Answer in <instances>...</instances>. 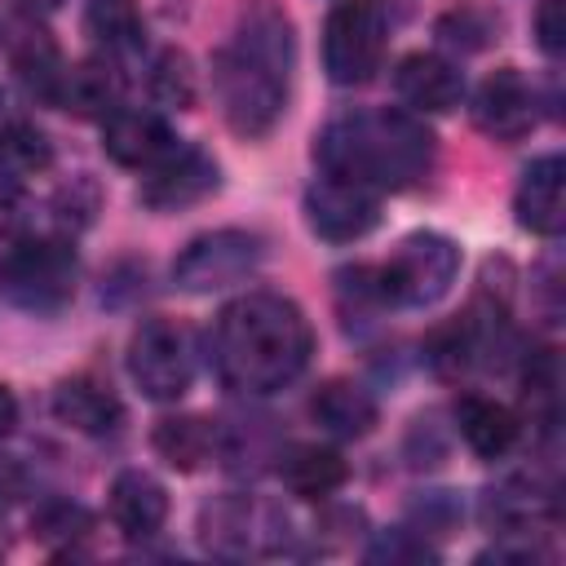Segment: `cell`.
Wrapping results in <instances>:
<instances>
[{"label":"cell","instance_id":"d6986e66","mask_svg":"<svg viewBox=\"0 0 566 566\" xmlns=\"http://www.w3.org/2000/svg\"><path fill=\"white\" fill-rule=\"evenodd\" d=\"M310 416H314V424H323L332 438H367V433L376 429V420H380V407H376V398H371L363 385L336 376V380H323V385L314 389Z\"/></svg>","mask_w":566,"mask_h":566},{"label":"cell","instance_id":"484cf974","mask_svg":"<svg viewBox=\"0 0 566 566\" xmlns=\"http://www.w3.org/2000/svg\"><path fill=\"white\" fill-rule=\"evenodd\" d=\"M53 164V146L40 128L22 124V119H0V177H31L44 172Z\"/></svg>","mask_w":566,"mask_h":566},{"label":"cell","instance_id":"ac0fdd59","mask_svg":"<svg viewBox=\"0 0 566 566\" xmlns=\"http://www.w3.org/2000/svg\"><path fill=\"white\" fill-rule=\"evenodd\" d=\"M455 429H460V438H464V447L473 455L500 460V455H509L517 447L522 420L504 402H495L486 394H464V398H455Z\"/></svg>","mask_w":566,"mask_h":566},{"label":"cell","instance_id":"277c9868","mask_svg":"<svg viewBox=\"0 0 566 566\" xmlns=\"http://www.w3.org/2000/svg\"><path fill=\"white\" fill-rule=\"evenodd\" d=\"M75 279L80 261L66 239H13L0 256V292L40 318L71 305Z\"/></svg>","mask_w":566,"mask_h":566},{"label":"cell","instance_id":"ba28073f","mask_svg":"<svg viewBox=\"0 0 566 566\" xmlns=\"http://www.w3.org/2000/svg\"><path fill=\"white\" fill-rule=\"evenodd\" d=\"M265 256V243L252 230H208L190 239L172 261V283L181 292H217L243 283Z\"/></svg>","mask_w":566,"mask_h":566},{"label":"cell","instance_id":"f1b7e54d","mask_svg":"<svg viewBox=\"0 0 566 566\" xmlns=\"http://www.w3.org/2000/svg\"><path fill=\"white\" fill-rule=\"evenodd\" d=\"M522 389H526L531 411L544 416V424H553V420H557V389H562V371H557V354H553V349L526 354Z\"/></svg>","mask_w":566,"mask_h":566},{"label":"cell","instance_id":"7a4b0ae2","mask_svg":"<svg viewBox=\"0 0 566 566\" xmlns=\"http://www.w3.org/2000/svg\"><path fill=\"white\" fill-rule=\"evenodd\" d=\"M314 358L305 310L279 292H248L221 305L212 323V367L234 394H274Z\"/></svg>","mask_w":566,"mask_h":566},{"label":"cell","instance_id":"603a6c76","mask_svg":"<svg viewBox=\"0 0 566 566\" xmlns=\"http://www.w3.org/2000/svg\"><path fill=\"white\" fill-rule=\"evenodd\" d=\"M97 522L84 504H71V500H49L35 509L31 517V535L53 553V557H80L84 544L93 539Z\"/></svg>","mask_w":566,"mask_h":566},{"label":"cell","instance_id":"e0dca14e","mask_svg":"<svg viewBox=\"0 0 566 566\" xmlns=\"http://www.w3.org/2000/svg\"><path fill=\"white\" fill-rule=\"evenodd\" d=\"M53 416L66 429L84 433V438H106V433L119 429L124 402L115 398V389L106 380H97V376H71V380H62L53 389Z\"/></svg>","mask_w":566,"mask_h":566},{"label":"cell","instance_id":"83f0119b","mask_svg":"<svg viewBox=\"0 0 566 566\" xmlns=\"http://www.w3.org/2000/svg\"><path fill=\"white\" fill-rule=\"evenodd\" d=\"M495 31H500V13H491V9L478 4V0H464V4H455L451 13L438 18V35H442L447 44L464 49V53L486 49V44L495 40Z\"/></svg>","mask_w":566,"mask_h":566},{"label":"cell","instance_id":"5bb4252c","mask_svg":"<svg viewBox=\"0 0 566 566\" xmlns=\"http://www.w3.org/2000/svg\"><path fill=\"white\" fill-rule=\"evenodd\" d=\"M172 128L155 115V111H137V106H115L102 124V150L119 164V168H137L146 172L150 164H159L172 150Z\"/></svg>","mask_w":566,"mask_h":566},{"label":"cell","instance_id":"9c48e42d","mask_svg":"<svg viewBox=\"0 0 566 566\" xmlns=\"http://www.w3.org/2000/svg\"><path fill=\"white\" fill-rule=\"evenodd\" d=\"M380 221V190L345 181V177H318L305 190V226L327 243H354L371 234Z\"/></svg>","mask_w":566,"mask_h":566},{"label":"cell","instance_id":"5b68a950","mask_svg":"<svg viewBox=\"0 0 566 566\" xmlns=\"http://www.w3.org/2000/svg\"><path fill=\"white\" fill-rule=\"evenodd\" d=\"M460 274V248L455 239L438 230H416L407 234L385 265H376V283L385 292V305L398 310H424L451 292Z\"/></svg>","mask_w":566,"mask_h":566},{"label":"cell","instance_id":"4dcf8cb0","mask_svg":"<svg viewBox=\"0 0 566 566\" xmlns=\"http://www.w3.org/2000/svg\"><path fill=\"white\" fill-rule=\"evenodd\" d=\"M367 557H376V562H398V557H433V548L424 544V539H416V531H394V535H385L380 544H371V553Z\"/></svg>","mask_w":566,"mask_h":566},{"label":"cell","instance_id":"44dd1931","mask_svg":"<svg viewBox=\"0 0 566 566\" xmlns=\"http://www.w3.org/2000/svg\"><path fill=\"white\" fill-rule=\"evenodd\" d=\"M150 447H155V455H159L164 464H172L177 473H199V469L217 455L221 433H217V424L203 420V416H164V420L155 424V433H150Z\"/></svg>","mask_w":566,"mask_h":566},{"label":"cell","instance_id":"f546056e","mask_svg":"<svg viewBox=\"0 0 566 566\" xmlns=\"http://www.w3.org/2000/svg\"><path fill=\"white\" fill-rule=\"evenodd\" d=\"M535 44L557 57L566 49V0H539L535 9Z\"/></svg>","mask_w":566,"mask_h":566},{"label":"cell","instance_id":"cb8c5ba5","mask_svg":"<svg viewBox=\"0 0 566 566\" xmlns=\"http://www.w3.org/2000/svg\"><path fill=\"white\" fill-rule=\"evenodd\" d=\"M13 71H18V80L27 84V93H31V97H40V102H49V106H53L66 62H62L57 44H53L44 31L27 27V31H22V40H13Z\"/></svg>","mask_w":566,"mask_h":566},{"label":"cell","instance_id":"2e32d148","mask_svg":"<svg viewBox=\"0 0 566 566\" xmlns=\"http://www.w3.org/2000/svg\"><path fill=\"white\" fill-rule=\"evenodd\" d=\"M106 509H111V522L119 535L128 539H150L164 522H168V491L155 473L146 469H124L115 473L111 482V495H106Z\"/></svg>","mask_w":566,"mask_h":566},{"label":"cell","instance_id":"52a82bcc","mask_svg":"<svg viewBox=\"0 0 566 566\" xmlns=\"http://www.w3.org/2000/svg\"><path fill=\"white\" fill-rule=\"evenodd\" d=\"M128 376L155 402H177L195 380V340L177 318H142L128 340Z\"/></svg>","mask_w":566,"mask_h":566},{"label":"cell","instance_id":"d590c367","mask_svg":"<svg viewBox=\"0 0 566 566\" xmlns=\"http://www.w3.org/2000/svg\"><path fill=\"white\" fill-rule=\"evenodd\" d=\"M22 4H53V0H22Z\"/></svg>","mask_w":566,"mask_h":566},{"label":"cell","instance_id":"ffe728a7","mask_svg":"<svg viewBox=\"0 0 566 566\" xmlns=\"http://www.w3.org/2000/svg\"><path fill=\"white\" fill-rule=\"evenodd\" d=\"M279 478L292 495L301 500H327L332 491L345 486L349 464L336 447H318V442H296L279 455Z\"/></svg>","mask_w":566,"mask_h":566},{"label":"cell","instance_id":"836d02e7","mask_svg":"<svg viewBox=\"0 0 566 566\" xmlns=\"http://www.w3.org/2000/svg\"><path fill=\"white\" fill-rule=\"evenodd\" d=\"M13 429H18V398H13V389L0 380V442H4Z\"/></svg>","mask_w":566,"mask_h":566},{"label":"cell","instance_id":"8992f818","mask_svg":"<svg viewBox=\"0 0 566 566\" xmlns=\"http://www.w3.org/2000/svg\"><path fill=\"white\" fill-rule=\"evenodd\" d=\"M385 9L376 0H336L323 22V71L332 84H367L385 62Z\"/></svg>","mask_w":566,"mask_h":566},{"label":"cell","instance_id":"d6a6232c","mask_svg":"<svg viewBox=\"0 0 566 566\" xmlns=\"http://www.w3.org/2000/svg\"><path fill=\"white\" fill-rule=\"evenodd\" d=\"M13 230H18V199H13V195L0 186V243H4V248L18 239Z\"/></svg>","mask_w":566,"mask_h":566},{"label":"cell","instance_id":"30bf717a","mask_svg":"<svg viewBox=\"0 0 566 566\" xmlns=\"http://www.w3.org/2000/svg\"><path fill=\"white\" fill-rule=\"evenodd\" d=\"M221 186V168L203 146H172L159 164L142 172L137 199L150 212H181L190 203H203Z\"/></svg>","mask_w":566,"mask_h":566},{"label":"cell","instance_id":"e575fe53","mask_svg":"<svg viewBox=\"0 0 566 566\" xmlns=\"http://www.w3.org/2000/svg\"><path fill=\"white\" fill-rule=\"evenodd\" d=\"M4 548H9V539H4V526H0V557H4Z\"/></svg>","mask_w":566,"mask_h":566},{"label":"cell","instance_id":"3957f363","mask_svg":"<svg viewBox=\"0 0 566 566\" xmlns=\"http://www.w3.org/2000/svg\"><path fill=\"white\" fill-rule=\"evenodd\" d=\"M433 155V133L407 111H345L314 137V159L327 177L371 190H407L424 181Z\"/></svg>","mask_w":566,"mask_h":566},{"label":"cell","instance_id":"6da1fadb","mask_svg":"<svg viewBox=\"0 0 566 566\" xmlns=\"http://www.w3.org/2000/svg\"><path fill=\"white\" fill-rule=\"evenodd\" d=\"M292 66H296L292 18L270 0L243 9L234 35L212 57V93L221 102L226 124L239 137L261 142L274 133V124L287 111Z\"/></svg>","mask_w":566,"mask_h":566},{"label":"cell","instance_id":"4316f807","mask_svg":"<svg viewBox=\"0 0 566 566\" xmlns=\"http://www.w3.org/2000/svg\"><path fill=\"white\" fill-rule=\"evenodd\" d=\"M150 97L159 106H177V111H190L199 102V75L190 66V57L181 49H164L150 66Z\"/></svg>","mask_w":566,"mask_h":566},{"label":"cell","instance_id":"9a60e30c","mask_svg":"<svg viewBox=\"0 0 566 566\" xmlns=\"http://www.w3.org/2000/svg\"><path fill=\"white\" fill-rule=\"evenodd\" d=\"M394 93L424 115L455 111L464 97V75L442 57V53H407L394 66Z\"/></svg>","mask_w":566,"mask_h":566},{"label":"cell","instance_id":"1f68e13d","mask_svg":"<svg viewBox=\"0 0 566 566\" xmlns=\"http://www.w3.org/2000/svg\"><path fill=\"white\" fill-rule=\"evenodd\" d=\"M22 491H27L22 469H18L13 460H4V455H0V513H4L9 504H18V500H22Z\"/></svg>","mask_w":566,"mask_h":566},{"label":"cell","instance_id":"8fae6325","mask_svg":"<svg viewBox=\"0 0 566 566\" xmlns=\"http://www.w3.org/2000/svg\"><path fill=\"white\" fill-rule=\"evenodd\" d=\"M199 535L221 557H248V553H274L283 522L270 504H256L248 495H221V500L203 504Z\"/></svg>","mask_w":566,"mask_h":566},{"label":"cell","instance_id":"4fadbf2b","mask_svg":"<svg viewBox=\"0 0 566 566\" xmlns=\"http://www.w3.org/2000/svg\"><path fill=\"white\" fill-rule=\"evenodd\" d=\"M513 212H517V226L539 234V239L562 234V226H566V164L557 150L526 164V172L513 190Z\"/></svg>","mask_w":566,"mask_h":566},{"label":"cell","instance_id":"d4e9b609","mask_svg":"<svg viewBox=\"0 0 566 566\" xmlns=\"http://www.w3.org/2000/svg\"><path fill=\"white\" fill-rule=\"evenodd\" d=\"M84 31L106 53H133L142 44V9L137 0H88Z\"/></svg>","mask_w":566,"mask_h":566},{"label":"cell","instance_id":"7402d4cb","mask_svg":"<svg viewBox=\"0 0 566 566\" xmlns=\"http://www.w3.org/2000/svg\"><path fill=\"white\" fill-rule=\"evenodd\" d=\"M115 97H119V80L106 62H75V66L62 71L53 106H62L80 119H93V115H111Z\"/></svg>","mask_w":566,"mask_h":566},{"label":"cell","instance_id":"7c38bea8","mask_svg":"<svg viewBox=\"0 0 566 566\" xmlns=\"http://www.w3.org/2000/svg\"><path fill=\"white\" fill-rule=\"evenodd\" d=\"M473 124L491 142H522L539 124V97L517 66L491 71L473 93Z\"/></svg>","mask_w":566,"mask_h":566}]
</instances>
